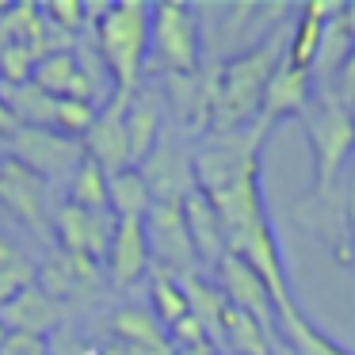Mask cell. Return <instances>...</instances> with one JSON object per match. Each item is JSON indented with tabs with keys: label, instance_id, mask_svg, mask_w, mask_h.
Returning a JSON list of instances; mask_svg holds the SVG:
<instances>
[{
	"label": "cell",
	"instance_id": "obj_1",
	"mask_svg": "<svg viewBox=\"0 0 355 355\" xmlns=\"http://www.w3.org/2000/svg\"><path fill=\"white\" fill-rule=\"evenodd\" d=\"M268 134L271 126H263L260 119L241 126V130H207L191 153V172H195V187L218 210V222H222L225 233V252L245 260L263 279V286L271 291L279 309L291 306L294 294L260 187V153Z\"/></svg>",
	"mask_w": 355,
	"mask_h": 355
},
{
	"label": "cell",
	"instance_id": "obj_2",
	"mask_svg": "<svg viewBox=\"0 0 355 355\" xmlns=\"http://www.w3.org/2000/svg\"><path fill=\"white\" fill-rule=\"evenodd\" d=\"M286 35L291 27L275 24L260 42L241 50L237 58L222 62L207 77V96H210V130H241V126L256 123L260 115V100L268 88L275 65L286 54Z\"/></svg>",
	"mask_w": 355,
	"mask_h": 355
},
{
	"label": "cell",
	"instance_id": "obj_3",
	"mask_svg": "<svg viewBox=\"0 0 355 355\" xmlns=\"http://www.w3.org/2000/svg\"><path fill=\"white\" fill-rule=\"evenodd\" d=\"M149 12H153V4H141V0L88 8L92 46L100 50L103 65L115 80V92L123 96H134L141 85V69L149 58Z\"/></svg>",
	"mask_w": 355,
	"mask_h": 355
},
{
	"label": "cell",
	"instance_id": "obj_4",
	"mask_svg": "<svg viewBox=\"0 0 355 355\" xmlns=\"http://www.w3.org/2000/svg\"><path fill=\"white\" fill-rule=\"evenodd\" d=\"M302 130L313 146V195H329L340 184V172L355 157V123L352 111L329 92L317 88L309 107L302 111Z\"/></svg>",
	"mask_w": 355,
	"mask_h": 355
},
{
	"label": "cell",
	"instance_id": "obj_5",
	"mask_svg": "<svg viewBox=\"0 0 355 355\" xmlns=\"http://www.w3.org/2000/svg\"><path fill=\"white\" fill-rule=\"evenodd\" d=\"M149 54L164 69V77H191L202 65V27L199 12L164 0L149 12Z\"/></svg>",
	"mask_w": 355,
	"mask_h": 355
},
{
	"label": "cell",
	"instance_id": "obj_6",
	"mask_svg": "<svg viewBox=\"0 0 355 355\" xmlns=\"http://www.w3.org/2000/svg\"><path fill=\"white\" fill-rule=\"evenodd\" d=\"M8 157L31 168L42 180H69L77 164L85 161V146L77 138H65L58 130H31L19 126L8 138Z\"/></svg>",
	"mask_w": 355,
	"mask_h": 355
},
{
	"label": "cell",
	"instance_id": "obj_7",
	"mask_svg": "<svg viewBox=\"0 0 355 355\" xmlns=\"http://www.w3.org/2000/svg\"><path fill=\"white\" fill-rule=\"evenodd\" d=\"M146 225V245H149V260L157 263V271H168V275L184 279L199 268V256L191 248V237H187L184 225V210L168 207V202H153L141 218Z\"/></svg>",
	"mask_w": 355,
	"mask_h": 355
},
{
	"label": "cell",
	"instance_id": "obj_8",
	"mask_svg": "<svg viewBox=\"0 0 355 355\" xmlns=\"http://www.w3.org/2000/svg\"><path fill=\"white\" fill-rule=\"evenodd\" d=\"M0 210L12 214L16 222H24L31 233L46 237V180L35 176L31 168H24L19 161L4 157L0 161Z\"/></svg>",
	"mask_w": 355,
	"mask_h": 355
},
{
	"label": "cell",
	"instance_id": "obj_9",
	"mask_svg": "<svg viewBox=\"0 0 355 355\" xmlns=\"http://www.w3.org/2000/svg\"><path fill=\"white\" fill-rule=\"evenodd\" d=\"M214 271H218V291L225 294V302H230L233 309H241V313H248L256 324H263L271 336H279L275 298H271V291L263 286V279L256 275L245 260H237V256H230V252L218 260Z\"/></svg>",
	"mask_w": 355,
	"mask_h": 355
},
{
	"label": "cell",
	"instance_id": "obj_10",
	"mask_svg": "<svg viewBox=\"0 0 355 355\" xmlns=\"http://www.w3.org/2000/svg\"><path fill=\"white\" fill-rule=\"evenodd\" d=\"M126 103H130V96L111 92V100L96 111V123L88 126V134L80 138L85 157L100 164L107 176L130 168V149H126Z\"/></svg>",
	"mask_w": 355,
	"mask_h": 355
},
{
	"label": "cell",
	"instance_id": "obj_11",
	"mask_svg": "<svg viewBox=\"0 0 355 355\" xmlns=\"http://www.w3.org/2000/svg\"><path fill=\"white\" fill-rule=\"evenodd\" d=\"M54 233H58V248L80 256V260L103 263L111 233H115V214H88L73 202H62L54 214Z\"/></svg>",
	"mask_w": 355,
	"mask_h": 355
},
{
	"label": "cell",
	"instance_id": "obj_12",
	"mask_svg": "<svg viewBox=\"0 0 355 355\" xmlns=\"http://www.w3.org/2000/svg\"><path fill=\"white\" fill-rule=\"evenodd\" d=\"M141 180L149 187V199L153 202H168V207H180L187 195L195 191V172H191V157L180 153L172 141H161L146 161L138 164Z\"/></svg>",
	"mask_w": 355,
	"mask_h": 355
},
{
	"label": "cell",
	"instance_id": "obj_13",
	"mask_svg": "<svg viewBox=\"0 0 355 355\" xmlns=\"http://www.w3.org/2000/svg\"><path fill=\"white\" fill-rule=\"evenodd\" d=\"M313 92H317V85H313V77H309V69L291 65L283 54V62L275 65L268 88H263L260 115L256 119H260L263 126H275L279 119H286V115H302V111L309 107V100H313Z\"/></svg>",
	"mask_w": 355,
	"mask_h": 355
},
{
	"label": "cell",
	"instance_id": "obj_14",
	"mask_svg": "<svg viewBox=\"0 0 355 355\" xmlns=\"http://www.w3.org/2000/svg\"><path fill=\"white\" fill-rule=\"evenodd\" d=\"M149 245L141 218H115V233L107 245V275L115 286H130L149 271Z\"/></svg>",
	"mask_w": 355,
	"mask_h": 355
},
{
	"label": "cell",
	"instance_id": "obj_15",
	"mask_svg": "<svg viewBox=\"0 0 355 355\" xmlns=\"http://www.w3.org/2000/svg\"><path fill=\"white\" fill-rule=\"evenodd\" d=\"M58 321H62V302L50 298L39 283H31L27 291H19L16 298H8L0 306V329L4 332L46 336L50 329H58Z\"/></svg>",
	"mask_w": 355,
	"mask_h": 355
},
{
	"label": "cell",
	"instance_id": "obj_16",
	"mask_svg": "<svg viewBox=\"0 0 355 355\" xmlns=\"http://www.w3.org/2000/svg\"><path fill=\"white\" fill-rule=\"evenodd\" d=\"M180 210H184V225H187V237H191L195 256H199V268L214 271L218 260L225 256V233H222V222H218V210L210 207V199L199 191V187L180 202Z\"/></svg>",
	"mask_w": 355,
	"mask_h": 355
},
{
	"label": "cell",
	"instance_id": "obj_17",
	"mask_svg": "<svg viewBox=\"0 0 355 355\" xmlns=\"http://www.w3.org/2000/svg\"><path fill=\"white\" fill-rule=\"evenodd\" d=\"M35 283H39L50 298H58V302H65L69 294L77 298V294L96 291V283H100V263L80 260V256L65 252V248H54L50 260L39 268V279H35Z\"/></svg>",
	"mask_w": 355,
	"mask_h": 355
},
{
	"label": "cell",
	"instance_id": "obj_18",
	"mask_svg": "<svg viewBox=\"0 0 355 355\" xmlns=\"http://www.w3.org/2000/svg\"><path fill=\"white\" fill-rule=\"evenodd\" d=\"M161 123H164V107L161 96L138 88L126 103V149H130V168H138L157 146H161Z\"/></svg>",
	"mask_w": 355,
	"mask_h": 355
},
{
	"label": "cell",
	"instance_id": "obj_19",
	"mask_svg": "<svg viewBox=\"0 0 355 355\" xmlns=\"http://www.w3.org/2000/svg\"><path fill=\"white\" fill-rule=\"evenodd\" d=\"M31 85L42 88L46 96H54V100H88L92 103V88H88L85 73H80L77 50H58V54L39 58V65L31 73Z\"/></svg>",
	"mask_w": 355,
	"mask_h": 355
},
{
	"label": "cell",
	"instance_id": "obj_20",
	"mask_svg": "<svg viewBox=\"0 0 355 355\" xmlns=\"http://www.w3.org/2000/svg\"><path fill=\"white\" fill-rule=\"evenodd\" d=\"M275 324H279V340H283V347L291 355H352L332 336H324V332L298 309V302L279 306L275 309Z\"/></svg>",
	"mask_w": 355,
	"mask_h": 355
},
{
	"label": "cell",
	"instance_id": "obj_21",
	"mask_svg": "<svg viewBox=\"0 0 355 355\" xmlns=\"http://www.w3.org/2000/svg\"><path fill=\"white\" fill-rule=\"evenodd\" d=\"M187 298V313L199 321V329L207 332V340L222 352V313H225V294L218 291V283L202 279V271H191V275L180 279ZM225 355V352H222Z\"/></svg>",
	"mask_w": 355,
	"mask_h": 355
},
{
	"label": "cell",
	"instance_id": "obj_22",
	"mask_svg": "<svg viewBox=\"0 0 355 355\" xmlns=\"http://www.w3.org/2000/svg\"><path fill=\"white\" fill-rule=\"evenodd\" d=\"M340 12V4H306L294 19L291 35H286V62L298 65V69H309L317 58V46H321V31L332 16Z\"/></svg>",
	"mask_w": 355,
	"mask_h": 355
},
{
	"label": "cell",
	"instance_id": "obj_23",
	"mask_svg": "<svg viewBox=\"0 0 355 355\" xmlns=\"http://www.w3.org/2000/svg\"><path fill=\"white\" fill-rule=\"evenodd\" d=\"M111 332L115 340L134 347H153V352H172V340L168 329L153 317V309H141V306H123L115 317H111Z\"/></svg>",
	"mask_w": 355,
	"mask_h": 355
},
{
	"label": "cell",
	"instance_id": "obj_24",
	"mask_svg": "<svg viewBox=\"0 0 355 355\" xmlns=\"http://www.w3.org/2000/svg\"><path fill=\"white\" fill-rule=\"evenodd\" d=\"M275 340L279 336H271L263 324H256L248 313H241V309H233L230 302H225V313H222V352H230V355H268Z\"/></svg>",
	"mask_w": 355,
	"mask_h": 355
},
{
	"label": "cell",
	"instance_id": "obj_25",
	"mask_svg": "<svg viewBox=\"0 0 355 355\" xmlns=\"http://www.w3.org/2000/svg\"><path fill=\"white\" fill-rule=\"evenodd\" d=\"M0 100L8 103L16 126H31V130H54V107L58 100L46 96L35 85H16V88H0Z\"/></svg>",
	"mask_w": 355,
	"mask_h": 355
},
{
	"label": "cell",
	"instance_id": "obj_26",
	"mask_svg": "<svg viewBox=\"0 0 355 355\" xmlns=\"http://www.w3.org/2000/svg\"><path fill=\"white\" fill-rule=\"evenodd\" d=\"M107 202L115 218H146V210L153 207L149 187L138 168H123L115 176H107Z\"/></svg>",
	"mask_w": 355,
	"mask_h": 355
},
{
	"label": "cell",
	"instance_id": "obj_27",
	"mask_svg": "<svg viewBox=\"0 0 355 355\" xmlns=\"http://www.w3.org/2000/svg\"><path fill=\"white\" fill-rule=\"evenodd\" d=\"M73 207L88 210V214H111V202H107V172L100 168L96 161H80L77 172L69 176V199Z\"/></svg>",
	"mask_w": 355,
	"mask_h": 355
},
{
	"label": "cell",
	"instance_id": "obj_28",
	"mask_svg": "<svg viewBox=\"0 0 355 355\" xmlns=\"http://www.w3.org/2000/svg\"><path fill=\"white\" fill-rule=\"evenodd\" d=\"M35 279H39V263L0 233V306L8 298H16L19 291H27Z\"/></svg>",
	"mask_w": 355,
	"mask_h": 355
},
{
	"label": "cell",
	"instance_id": "obj_29",
	"mask_svg": "<svg viewBox=\"0 0 355 355\" xmlns=\"http://www.w3.org/2000/svg\"><path fill=\"white\" fill-rule=\"evenodd\" d=\"M149 302H153V317L164 329H172V324H180L187 317L184 286H180V279L168 275V271H153V279H149Z\"/></svg>",
	"mask_w": 355,
	"mask_h": 355
},
{
	"label": "cell",
	"instance_id": "obj_30",
	"mask_svg": "<svg viewBox=\"0 0 355 355\" xmlns=\"http://www.w3.org/2000/svg\"><path fill=\"white\" fill-rule=\"evenodd\" d=\"M35 65H39V54H35L27 42H8V46H0V88L31 85Z\"/></svg>",
	"mask_w": 355,
	"mask_h": 355
},
{
	"label": "cell",
	"instance_id": "obj_31",
	"mask_svg": "<svg viewBox=\"0 0 355 355\" xmlns=\"http://www.w3.org/2000/svg\"><path fill=\"white\" fill-rule=\"evenodd\" d=\"M96 103H88V100H58V107H54V130L58 134H65V138H85L88 134V126L96 123Z\"/></svg>",
	"mask_w": 355,
	"mask_h": 355
},
{
	"label": "cell",
	"instance_id": "obj_32",
	"mask_svg": "<svg viewBox=\"0 0 355 355\" xmlns=\"http://www.w3.org/2000/svg\"><path fill=\"white\" fill-rule=\"evenodd\" d=\"M39 12L50 27H58L69 39H80V31H88V4H80V0H50Z\"/></svg>",
	"mask_w": 355,
	"mask_h": 355
},
{
	"label": "cell",
	"instance_id": "obj_33",
	"mask_svg": "<svg viewBox=\"0 0 355 355\" xmlns=\"http://www.w3.org/2000/svg\"><path fill=\"white\" fill-rule=\"evenodd\" d=\"M0 355H50V340L31 336V332H4Z\"/></svg>",
	"mask_w": 355,
	"mask_h": 355
},
{
	"label": "cell",
	"instance_id": "obj_34",
	"mask_svg": "<svg viewBox=\"0 0 355 355\" xmlns=\"http://www.w3.org/2000/svg\"><path fill=\"white\" fill-rule=\"evenodd\" d=\"M332 80H336V85H332L329 92L336 96V100L344 103V107H352V103H355V46L347 50L344 65H340V73H336Z\"/></svg>",
	"mask_w": 355,
	"mask_h": 355
},
{
	"label": "cell",
	"instance_id": "obj_35",
	"mask_svg": "<svg viewBox=\"0 0 355 355\" xmlns=\"http://www.w3.org/2000/svg\"><path fill=\"white\" fill-rule=\"evenodd\" d=\"M172 355H222L210 340H202V344H191V347H172Z\"/></svg>",
	"mask_w": 355,
	"mask_h": 355
},
{
	"label": "cell",
	"instance_id": "obj_36",
	"mask_svg": "<svg viewBox=\"0 0 355 355\" xmlns=\"http://www.w3.org/2000/svg\"><path fill=\"white\" fill-rule=\"evenodd\" d=\"M19 126H16V119H12V111H8V103L0 100V134H4V138H12V134H16Z\"/></svg>",
	"mask_w": 355,
	"mask_h": 355
},
{
	"label": "cell",
	"instance_id": "obj_37",
	"mask_svg": "<svg viewBox=\"0 0 355 355\" xmlns=\"http://www.w3.org/2000/svg\"><path fill=\"white\" fill-rule=\"evenodd\" d=\"M340 24H344V31L355 42V4H340Z\"/></svg>",
	"mask_w": 355,
	"mask_h": 355
},
{
	"label": "cell",
	"instance_id": "obj_38",
	"mask_svg": "<svg viewBox=\"0 0 355 355\" xmlns=\"http://www.w3.org/2000/svg\"><path fill=\"white\" fill-rule=\"evenodd\" d=\"M268 355H291V352H286V347H283V340H275V344H271V352Z\"/></svg>",
	"mask_w": 355,
	"mask_h": 355
},
{
	"label": "cell",
	"instance_id": "obj_39",
	"mask_svg": "<svg viewBox=\"0 0 355 355\" xmlns=\"http://www.w3.org/2000/svg\"><path fill=\"white\" fill-rule=\"evenodd\" d=\"M4 157H8V138L0 134V161H4Z\"/></svg>",
	"mask_w": 355,
	"mask_h": 355
},
{
	"label": "cell",
	"instance_id": "obj_40",
	"mask_svg": "<svg viewBox=\"0 0 355 355\" xmlns=\"http://www.w3.org/2000/svg\"><path fill=\"white\" fill-rule=\"evenodd\" d=\"M347 111H352V123H355V103H352V107H347Z\"/></svg>",
	"mask_w": 355,
	"mask_h": 355
},
{
	"label": "cell",
	"instance_id": "obj_41",
	"mask_svg": "<svg viewBox=\"0 0 355 355\" xmlns=\"http://www.w3.org/2000/svg\"><path fill=\"white\" fill-rule=\"evenodd\" d=\"M0 344H4V329H0Z\"/></svg>",
	"mask_w": 355,
	"mask_h": 355
},
{
	"label": "cell",
	"instance_id": "obj_42",
	"mask_svg": "<svg viewBox=\"0 0 355 355\" xmlns=\"http://www.w3.org/2000/svg\"><path fill=\"white\" fill-rule=\"evenodd\" d=\"M0 8H4V4H0Z\"/></svg>",
	"mask_w": 355,
	"mask_h": 355
},
{
	"label": "cell",
	"instance_id": "obj_43",
	"mask_svg": "<svg viewBox=\"0 0 355 355\" xmlns=\"http://www.w3.org/2000/svg\"><path fill=\"white\" fill-rule=\"evenodd\" d=\"M0 214H4V210H0Z\"/></svg>",
	"mask_w": 355,
	"mask_h": 355
}]
</instances>
